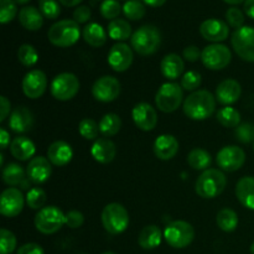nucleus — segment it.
Segmentation results:
<instances>
[{
  "label": "nucleus",
  "instance_id": "nucleus-1",
  "mask_svg": "<svg viewBox=\"0 0 254 254\" xmlns=\"http://www.w3.org/2000/svg\"><path fill=\"white\" fill-rule=\"evenodd\" d=\"M217 99L206 89H197L185 98L183 104L184 113L192 121H205L216 111Z\"/></svg>",
  "mask_w": 254,
  "mask_h": 254
},
{
  "label": "nucleus",
  "instance_id": "nucleus-2",
  "mask_svg": "<svg viewBox=\"0 0 254 254\" xmlns=\"http://www.w3.org/2000/svg\"><path fill=\"white\" fill-rule=\"evenodd\" d=\"M131 49L140 56L155 54L161 45L160 30L154 25H143L133 32L130 39Z\"/></svg>",
  "mask_w": 254,
  "mask_h": 254
},
{
  "label": "nucleus",
  "instance_id": "nucleus-3",
  "mask_svg": "<svg viewBox=\"0 0 254 254\" xmlns=\"http://www.w3.org/2000/svg\"><path fill=\"white\" fill-rule=\"evenodd\" d=\"M227 186L226 175L218 169L202 171L195 183V191L202 198H215L225 191Z\"/></svg>",
  "mask_w": 254,
  "mask_h": 254
},
{
  "label": "nucleus",
  "instance_id": "nucleus-4",
  "mask_svg": "<svg viewBox=\"0 0 254 254\" xmlns=\"http://www.w3.org/2000/svg\"><path fill=\"white\" fill-rule=\"evenodd\" d=\"M82 35L79 25L74 20L64 19L55 22L47 32L49 41L57 47L73 46Z\"/></svg>",
  "mask_w": 254,
  "mask_h": 254
},
{
  "label": "nucleus",
  "instance_id": "nucleus-5",
  "mask_svg": "<svg viewBox=\"0 0 254 254\" xmlns=\"http://www.w3.org/2000/svg\"><path fill=\"white\" fill-rule=\"evenodd\" d=\"M101 220L104 230L109 235H121L129 226V213L123 205L112 202L104 206Z\"/></svg>",
  "mask_w": 254,
  "mask_h": 254
},
{
  "label": "nucleus",
  "instance_id": "nucleus-6",
  "mask_svg": "<svg viewBox=\"0 0 254 254\" xmlns=\"http://www.w3.org/2000/svg\"><path fill=\"white\" fill-rule=\"evenodd\" d=\"M164 238L170 247L184 250L195 240V230L192 225L186 221H173L164 230Z\"/></svg>",
  "mask_w": 254,
  "mask_h": 254
},
{
  "label": "nucleus",
  "instance_id": "nucleus-7",
  "mask_svg": "<svg viewBox=\"0 0 254 254\" xmlns=\"http://www.w3.org/2000/svg\"><path fill=\"white\" fill-rule=\"evenodd\" d=\"M155 104L163 113H173L184 104V88L176 82H166L155 94Z\"/></svg>",
  "mask_w": 254,
  "mask_h": 254
},
{
  "label": "nucleus",
  "instance_id": "nucleus-8",
  "mask_svg": "<svg viewBox=\"0 0 254 254\" xmlns=\"http://www.w3.org/2000/svg\"><path fill=\"white\" fill-rule=\"evenodd\" d=\"M34 225L42 235H54L64 225V213L57 206H45L35 215Z\"/></svg>",
  "mask_w": 254,
  "mask_h": 254
},
{
  "label": "nucleus",
  "instance_id": "nucleus-9",
  "mask_svg": "<svg viewBox=\"0 0 254 254\" xmlns=\"http://www.w3.org/2000/svg\"><path fill=\"white\" fill-rule=\"evenodd\" d=\"M79 87L81 84H79V79L77 78L76 74L71 73V72H62L52 79L50 91L55 99L67 102L77 96V93L79 92Z\"/></svg>",
  "mask_w": 254,
  "mask_h": 254
},
{
  "label": "nucleus",
  "instance_id": "nucleus-10",
  "mask_svg": "<svg viewBox=\"0 0 254 254\" xmlns=\"http://www.w3.org/2000/svg\"><path fill=\"white\" fill-rule=\"evenodd\" d=\"M232 52L226 45L211 44L202 50L201 61L206 68L211 71H220L231 64Z\"/></svg>",
  "mask_w": 254,
  "mask_h": 254
},
{
  "label": "nucleus",
  "instance_id": "nucleus-11",
  "mask_svg": "<svg viewBox=\"0 0 254 254\" xmlns=\"http://www.w3.org/2000/svg\"><path fill=\"white\" fill-rule=\"evenodd\" d=\"M231 44L241 60L254 62V27L242 26L235 30L231 37Z\"/></svg>",
  "mask_w": 254,
  "mask_h": 254
},
{
  "label": "nucleus",
  "instance_id": "nucleus-12",
  "mask_svg": "<svg viewBox=\"0 0 254 254\" xmlns=\"http://www.w3.org/2000/svg\"><path fill=\"white\" fill-rule=\"evenodd\" d=\"M122 91L121 82L113 76L99 77L92 86V94L94 99L102 103L116 101Z\"/></svg>",
  "mask_w": 254,
  "mask_h": 254
},
{
  "label": "nucleus",
  "instance_id": "nucleus-13",
  "mask_svg": "<svg viewBox=\"0 0 254 254\" xmlns=\"http://www.w3.org/2000/svg\"><path fill=\"white\" fill-rule=\"evenodd\" d=\"M216 161L223 171L235 173L245 165L246 153L242 148L237 145L223 146L217 153Z\"/></svg>",
  "mask_w": 254,
  "mask_h": 254
},
{
  "label": "nucleus",
  "instance_id": "nucleus-14",
  "mask_svg": "<svg viewBox=\"0 0 254 254\" xmlns=\"http://www.w3.org/2000/svg\"><path fill=\"white\" fill-rule=\"evenodd\" d=\"M26 198L24 197L21 191L16 188H7L2 191L0 197V213L5 217H16L24 208Z\"/></svg>",
  "mask_w": 254,
  "mask_h": 254
},
{
  "label": "nucleus",
  "instance_id": "nucleus-15",
  "mask_svg": "<svg viewBox=\"0 0 254 254\" xmlns=\"http://www.w3.org/2000/svg\"><path fill=\"white\" fill-rule=\"evenodd\" d=\"M22 92L30 99H37L46 92L47 77L41 69H31L22 78Z\"/></svg>",
  "mask_w": 254,
  "mask_h": 254
},
{
  "label": "nucleus",
  "instance_id": "nucleus-16",
  "mask_svg": "<svg viewBox=\"0 0 254 254\" xmlns=\"http://www.w3.org/2000/svg\"><path fill=\"white\" fill-rule=\"evenodd\" d=\"M133 60V49L124 42L113 45L108 54V64L116 72H126L130 68Z\"/></svg>",
  "mask_w": 254,
  "mask_h": 254
},
{
  "label": "nucleus",
  "instance_id": "nucleus-17",
  "mask_svg": "<svg viewBox=\"0 0 254 254\" xmlns=\"http://www.w3.org/2000/svg\"><path fill=\"white\" fill-rule=\"evenodd\" d=\"M131 117H133L135 126L143 131L154 130L158 124L156 109L151 104L145 103V102H140L134 106L133 111H131Z\"/></svg>",
  "mask_w": 254,
  "mask_h": 254
},
{
  "label": "nucleus",
  "instance_id": "nucleus-18",
  "mask_svg": "<svg viewBox=\"0 0 254 254\" xmlns=\"http://www.w3.org/2000/svg\"><path fill=\"white\" fill-rule=\"evenodd\" d=\"M200 34L207 41L212 44H220L227 40L230 35V27L223 20L207 19L200 25Z\"/></svg>",
  "mask_w": 254,
  "mask_h": 254
},
{
  "label": "nucleus",
  "instance_id": "nucleus-19",
  "mask_svg": "<svg viewBox=\"0 0 254 254\" xmlns=\"http://www.w3.org/2000/svg\"><path fill=\"white\" fill-rule=\"evenodd\" d=\"M52 174V164L45 156H35L26 168V175L31 183L36 185L46 183Z\"/></svg>",
  "mask_w": 254,
  "mask_h": 254
},
{
  "label": "nucleus",
  "instance_id": "nucleus-20",
  "mask_svg": "<svg viewBox=\"0 0 254 254\" xmlns=\"http://www.w3.org/2000/svg\"><path fill=\"white\" fill-rule=\"evenodd\" d=\"M241 94H242V87H241L240 82L233 78L223 79L218 84L215 92L217 102L225 107L232 106L236 102H238V99L241 98Z\"/></svg>",
  "mask_w": 254,
  "mask_h": 254
},
{
  "label": "nucleus",
  "instance_id": "nucleus-21",
  "mask_svg": "<svg viewBox=\"0 0 254 254\" xmlns=\"http://www.w3.org/2000/svg\"><path fill=\"white\" fill-rule=\"evenodd\" d=\"M7 124L14 133H27V131L31 130L35 124L34 114L26 107H16L9 116Z\"/></svg>",
  "mask_w": 254,
  "mask_h": 254
},
{
  "label": "nucleus",
  "instance_id": "nucleus-22",
  "mask_svg": "<svg viewBox=\"0 0 254 254\" xmlns=\"http://www.w3.org/2000/svg\"><path fill=\"white\" fill-rule=\"evenodd\" d=\"M154 154L158 159L164 161L171 160L179 153V141L171 134H161L154 141Z\"/></svg>",
  "mask_w": 254,
  "mask_h": 254
},
{
  "label": "nucleus",
  "instance_id": "nucleus-23",
  "mask_svg": "<svg viewBox=\"0 0 254 254\" xmlns=\"http://www.w3.org/2000/svg\"><path fill=\"white\" fill-rule=\"evenodd\" d=\"M73 158V150L68 143L64 140L54 141L47 149V159L55 166H64Z\"/></svg>",
  "mask_w": 254,
  "mask_h": 254
},
{
  "label": "nucleus",
  "instance_id": "nucleus-24",
  "mask_svg": "<svg viewBox=\"0 0 254 254\" xmlns=\"http://www.w3.org/2000/svg\"><path fill=\"white\" fill-rule=\"evenodd\" d=\"M91 154L94 160L99 164H109L117 155V146L111 139L98 138L94 140L91 148Z\"/></svg>",
  "mask_w": 254,
  "mask_h": 254
},
{
  "label": "nucleus",
  "instance_id": "nucleus-25",
  "mask_svg": "<svg viewBox=\"0 0 254 254\" xmlns=\"http://www.w3.org/2000/svg\"><path fill=\"white\" fill-rule=\"evenodd\" d=\"M10 153L16 160H31L36 153V146L34 141L27 136H16L10 144Z\"/></svg>",
  "mask_w": 254,
  "mask_h": 254
},
{
  "label": "nucleus",
  "instance_id": "nucleus-26",
  "mask_svg": "<svg viewBox=\"0 0 254 254\" xmlns=\"http://www.w3.org/2000/svg\"><path fill=\"white\" fill-rule=\"evenodd\" d=\"M184 69H185V62L176 54L166 55L160 62L161 73L169 81L178 79L184 73Z\"/></svg>",
  "mask_w": 254,
  "mask_h": 254
},
{
  "label": "nucleus",
  "instance_id": "nucleus-27",
  "mask_svg": "<svg viewBox=\"0 0 254 254\" xmlns=\"http://www.w3.org/2000/svg\"><path fill=\"white\" fill-rule=\"evenodd\" d=\"M236 196L241 205L254 211V176H245L236 185Z\"/></svg>",
  "mask_w": 254,
  "mask_h": 254
},
{
  "label": "nucleus",
  "instance_id": "nucleus-28",
  "mask_svg": "<svg viewBox=\"0 0 254 254\" xmlns=\"http://www.w3.org/2000/svg\"><path fill=\"white\" fill-rule=\"evenodd\" d=\"M163 241L161 230L155 225H148L141 228L138 236V243L143 250L151 251L158 248Z\"/></svg>",
  "mask_w": 254,
  "mask_h": 254
},
{
  "label": "nucleus",
  "instance_id": "nucleus-29",
  "mask_svg": "<svg viewBox=\"0 0 254 254\" xmlns=\"http://www.w3.org/2000/svg\"><path fill=\"white\" fill-rule=\"evenodd\" d=\"M17 16L20 25L29 31H37L44 25V15L35 6H24Z\"/></svg>",
  "mask_w": 254,
  "mask_h": 254
},
{
  "label": "nucleus",
  "instance_id": "nucleus-30",
  "mask_svg": "<svg viewBox=\"0 0 254 254\" xmlns=\"http://www.w3.org/2000/svg\"><path fill=\"white\" fill-rule=\"evenodd\" d=\"M107 34L103 26L97 22H89L82 30V36L86 44L92 47H102L107 42Z\"/></svg>",
  "mask_w": 254,
  "mask_h": 254
},
{
  "label": "nucleus",
  "instance_id": "nucleus-31",
  "mask_svg": "<svg viewBox=\"0 0 254 254\" xmlns=\"http://www.w3.org/2000/svg\"><path fill=\"white\" fill-rule=\"evenodd\" d=\"M108 35L112 40L116 41H126V40L131 39V26L127 20L116 19L112 20L108 24Z\"/></svg>",
  "mask_w": 254,
  "mask_h": 254
},
{
  "label": "nucleus",
  "instance_id": "nucleus-32",
  "mask_svg": "<svg viewBox=\"0 0 254 254\" xmlns=\"http://www.w3.org/2000/svg\"><path fill=\"white\" fill-rule=\"evenodd\" d=\"M99 131L104 138L117 135L122 128V119L116 113H107L99 121Z\"/></svg>",
  "mask_w": 254,
  "mask_h": 254
},
{
  "label": "nucleus",
  "instance_id": "nucleus-33",
  "mask_svg": "<svg viewBox=\"0 0 254 254\" xmlns=\"http://www.w3.org/2000/svg\"><path fill=\"white\" fill-rule=\"evenodd\" d=\"M212 163L211 154L202 148H195L189 153L188 164L193 170H207Z\"/></svg>",
  "mask_w": 254,
  "mask_h": 254
},
{
  "label": "nucleus",
  "instance_id": "nucleus-34",
  "mask_svg": "<svg viewBox=\"0 0 254 254\" xmlns=\"http://www.w3.org/2000/svg\"><path fill=\"white\" fill-rule=\"evenodd\" d=\"M216 223L223 232H233L238 227V215L232 208H222L216 216Z\"/></svg>",
  "mask_w": 254,
  "mask_h": 254
},
{
  "label": "nucleus",
  "instance_id": "nucleus-35",
  "mask_svg": "<svg viewBox=\"0 0 254 254\" xmlns=\"http://www.w3.org/2000/svg\"><path fill=\"white\" fill-rule=\"evenodd\" d=\"M25 175H26V171L19 164L10 163L2 168V180L7 186H11V188L20 185L24 181Z\"/></svg>",
  "mask_w": 254,
  "mask_h": 254
},
{
  "label": "nucleus",
  "instance_id": "nucleus-36",
  "mask_svg": "<svg viewBox=\"0 0 254 254\" xmlns=\"http://www.w3.org/2000/svg\"><path fill=\"white\" fill-rule=\"evenodd\" d=\"M217 121L221 126L226 128H237L241 124V114L236 108L231 106H226L221 108L216 114Z\"/></svg>",
  "mask_w": 254,
  "mask_h": 254
},
{
  "label": "nucleus",
  "instance_id": "nucleus-37",
  "mask_svg": "<svg viewBox=\"0 0 254 254\" xmlns=\"http://www.w3.org/2000/svg\"><path fill=\"white\" fill-rule=\"evenodd\" d=\"M123 12L127 19L138 21L145 16V5L141 0H128L123 5Z\"/></svg>",
  "mask_w": 254,
  "mask_h": 254
},
{
  "label": "nucleus",
  "instance_id": "nucleus-38",
  "mask_svg": "<svg viewBox=\"0 0 254 254\" xmlns=\"http://www.w3.org/2000/svg\"><path fill=\"white\" fill-rule=\"evenodd\" d=\"M17 60L22 66L32 67L39 61V54L32 45L24 44L17 50Z\"/></svg>",
  "mask_w": 254,
  "mask_h": 254
},
{
  "label": "nucleus",
  "instance_id": "nucleus-39",
  "mask_svg": "<svg viewBox=\"0 0 254 254\" xmlns=\"http://www.w3.org/2000/svg\"><path fill=\"white\" fill-rule=\"evenodd\" d=\"M25 198H26L27 206H29L30 208H32V210L37 211L44 208L45 203H46L47 201L46 192H45L41 188H32L31 190L27 191Z\"/></svg>",
  "mask_w": 254,
  "mask_h": 254
},
{
  "label": "nucleus",
  "instance_id": "nucleus-40",
  "mask_svg": "<svg viewBox=\"0 0 254 254\" xmlns=\"http://www.w3.org/2000/svg\"><path fill=\"white\" fill-rule=\"evenodd\" d=\"M78 131L82 138L87 140H97L99 131V124L92 118H83L78 124Z\"/></svg>",
  "mask_w": 254,
  "mask_h": 254
},
{
  "label": "nucleus",
  "instance_id": "nucleus-41",
  "mask_svg": "<svg viewBox=\"0 0 254 254\" xmlns=\"http://www.w3.org/2000/svg\"><path fill=\"white\" fill-rule=\"evenodd\" d=\"M17 241L14 233L6 228L0 230V254H11L16 250Z\"/></svg>",
  "mask_w": 254,
  "mask_h": 254
},
{
  "label": "nucleus",
  "instance_id": "nucleus-42",
  "mask_svg": "<svg viewBox=\"0 0 254 254\" xmlns=\"http://www.w3.org/2000/svg\"><path fill=\"white\" fill-rule=\"evenodd\" d=\"M39 10L46 19H57L61 14L59 0H39Z\"/></svg>",
  "mask_w": 254,
  "mask_h": 254
},
{
  "label": "nucleus",
  "instance_id": "nucleus-43",
  "mask_svg": "<svg viewBox=\"0 0 254 254\" xmlns=\"http://www.w3.org/2000/svg\"><path fill=\"white\" fill-rule=\"evenodd\" d=\"M122 10H123V7L119 4L118 0H104L101 4V7H99V11H101L102 16L104 19L111 20V21L112 20L118 19Z\"/></svg>",
  "mask_w": 254,
  "mask_h": 254
},
{
  "label": "nucleus",
  "instance_id": "nucleus-44",
  "mask_svg": "<svg viewBox=\"0 0 254 254\" xmlns=\"http://www.w3.org/2000/svg\"><path fill=\"white\" fill-rule=\"evenodd\" d=\"M14 0H0V22L7 24L15 19L17 14V6Z\"/></svg>",
  "mask_w": 254,
  "mask_h": 254
},
{
  "label": "nucleus",
  "instance_id": "nucleus-45",
  "mask_svg": "<svg viewBox=\"0 0 254 254\" xmlns=\"http://www.w3.org/2000/svg\"><path fill=\"white\" fill-rule=\"evenodd\" d=\"M201 83H202V77L198 72L196 71H189L181 78V87H183L185 91L189 92H195L200 88Z\"/></svg>",
  "mask_w": 254,
  "mask_h": 254
},
{
  "label": "nucleus",
  "instance_id": "nucleus-46",
  "mask_svg": "<svg viewBox=\"0 0 254 254\" xmlns=\"http://www.w3.org/2000/svg\"><path fill=\"white\" fill-rule=\"evenodd\" d=\"M235 136L242 144L254 143V126L251 123H241L235 128Z\"/></svg>",
  "mask_w": 254,
  "mask_h": 254
},
{
  "label": "nucleus",
  "instance_id": "nucleus-47",
  "mask_svg": "<svg viewBox=\"0 0 254 254\" xmlns=\"http://www.w3.org/2000/svg\"><path fill=\"white\" fill-rule=\"evenodd\" d=\"M226 22L228 24V26L233 27V29H240V27L245 26V14L241 9L238 7L232 6L230 9H227L226 11Z\"/></svg>",
  "mask_w": 254,
  "mask_h": 254
},
{
  "label": "nucleus",
  "instance_id": "nucleus-48",
  "mask_svg": "<svg viewBox=\"0 0 254 254\" xmlns=\"http://www.w3.org/2000/svg\"><path fill=\"white\" fill-rule=\"evenodd\" d=\"M84 223V216L83 213L79 212L77 210H71L68 212L64 213V225L67 227L72 228V230H76V228L82 227V225Z\"/></svg>",
  "mask_w": 254,
  "mask_h": 254
},
{
  "label": "nucleus",
  "instance_id": "nucleus-49",
  "mask_svg": "<svg viewBox=\"0 0 254 254\" xmlns=\"http://www.w3.org/2000/svg\"><path fill=\"white\" fill-rule=\"evenodd\" d=\"M92 11L87 5H79L73 11V20L77 24H86L91 19Z\"/></svg>",
  "mask_w": 254,
  "mask_h": 254
},
{
  "label": "nucleus",
  "instance_id": "nucleus-50",
  "mask_svg": "<svg viewBox=\"0 0 254 254\" xmlns=\"http://www.w3.org/2000/svg\"><path fill=\"white\" fill-rule=\"evenodd\" d=\"M184 59L189 62H196L198 60H201V55H202V51H200L197 46L195 45H191V46H188L184 49Z\"/></svg>",
  "mask_w": 254,
  "mask_h": 254
},
{
  "label": "nucleus",
  "instance_id": "nucleus-51",
  "mask_svg": "<svg viewBox=\"0 0 254 254\" xmlns=\"http://www.w3.org/2000/svg\"><path fill=\"white\" fill-rule=\"evenodd\" d=\"M16 254H45V251L37 243H26L16 251Z\"/></svg>",
  "mask_w": 254,
  "mask_h": 254
},
{
  "label": "nucleus",
  "instance_id": "nucleus-52",
  "mask_svg": "<svg viewBox=\"0 0 254 254\" xmlns=\"http://www.w3.org/2000/svg\"><path fill=\"white\" fill-rule=\"evenodd\" d=\"M11 103L5 96L0 97V122H4L11 114Z\"/></svg>",
  "mask_w": 254,
  "mask_h": 254
},
{
  "label": "nucleus",
  "instance_id": "nucleus-53",
  "mask_svg": "<svg viewBox=\"0 0 254 254\" xmlns=\"http://www.w3.org/2000/svg\"><path fill=\"white\" fill-rule=\"evenodd\" d=\"M10 144H11V141H10V134L4 128H1L0 129V146H1V150H5Z\"/></svg>",
  "mask_w": 254,
  "mask_h": 254
},
{
  "label": "nucleus",
  "instance_id": "nucleus-54",
  "mask_svg": "<svg viewBox=\"0 0 254 254\" xmlns=\"http://www.w3.org/2000/svg\"><path fill=\"white\" fill-rule=\"evenodd\" d=\"M243 5H245V14L254 20V0H246Z\"/></svg>",
  "mask_w": 254,
  "mask_h": 254
},
{
  "label": "nucleus",
  "instance_id": "nucleus-55",
  "mask_svg": "<svg viewBox=\"0 0 254 254\" xmlns=\"http://www.w3.org/2000/svg\"><path fill=\"white\" fill-rule=\"evenodd\" d=\"M143 2L151 7H159V6H163V5L166 2V0H143Z\"/></svg>",
  "mask_w": 254,
  "mask_h": 254
},
{
  "label": "nucleus",
  "instance_id": "nucleus-56",
  "mask_svg": "<svg viewBox=\"0 0 254 254\" xmlns=\"http://www.w3.org/2000/svg\"><path fill=\"white\" fill-rule=\"evenodd\" d=\"M83 0H59L60 4L64 5V6H77L79 5Z\"/></svg>",
  "mask_w": 254,
  "mask_h": 254
},
{
  "label": "nucleus",
  "instance_id": "nucleus-57",
  "mask_svg": "<svg viewBox=\"0 0 254 254\" xmlns=\"http://www.w3.org/2000/svg\"><path fill=\"white\" fill-rule=\"evenodd\" d=\"M225 2H227V4H231V5H238V4H242V2H245L246 0H223Z\"/></svg>",
  "mask_w": 254,
  "mask_h": 254
},
{
  "label": "nucleus",
  "instance_id": "nucleus-58",
  "mask_svg": "<svg viewBox=\"0 0 254 254\" xmlns=\"http://www.w3.org/2000/svg\"><path fill=\"white\" fill-rule=\"evenodd\" d=\"M15 2H16V4H20V5H25V4H27V2L30 1V0H14Z\"/></svg>",
  "mask_w": 254,
  "mask_h": 254
},
{
  "label": "nucleus",
  "instance_id": "nucleus-59",
  "mask_svg": "<svg viewBox=\"0 0 254 254\" xmlns=\"http://www.w3.org/2000/svg\"><path fill=\"white\" fill-rule=\"evenodd\" d=\"M251 254H254V242L252 243V246H251Z\"/></svg>",
  "mask_w": 254,
  "mask_h": 254
},
{
  "label": "nucleus",
  "instance_id": "nucleus-60",
  "mask_svg": "<svg viewBox=\"0 0 254 254\" xmlns=\"http://www.w3.org/2000/svg\"><path fill=\"white\" fill-rule=\"evenodd\" d=\"M102 254H117V253H114V252H104V253H102Z\"/></svg>",
  "mask_w": 254,
  "mask_h": 254
},
{
  "label": "nucleus",
  "instance_id": "nucleus-61",
  "mask_svg": "<svg viewBox=\"0 0 254 254\" xmlns=\"http://www.w3.org/2000/svg\"><path fill=\"white\" fill-rule=\"evenodd\" d=\"M253 150H254V143H253Z\"/></svg>",
  "mask_w": 254,
  "mask_h": 254
},
{
  "label": "nucleus",
  "instance_id": "nucleus-62",
  "mask_svg": "<svg viewBox=\"0 0 254 254\" xmlns=\"http://www.w3.org/2000/svg\"><path fill=\"white\" fill-rule=\"evenodd\" d=\"M126 1H128V0H126Z\"/></svg>",
  "mask_w": 254,
  "mask_h": 254
},
{
  "label": "nucleus",
  "instance_id": "nucleus-63",
  "mask_svg": "<svg viewBox=\"0 0 254 254\" xmlns=\"http://www.w3.org/2000/svg\"><path fill=\"white\" fill-rule=\"evenodd\" d=\"M253 126H254V124H253Z\"/></svg>",
  "mask_w": 254,
  "mask_h": 254
}]
</instances>
